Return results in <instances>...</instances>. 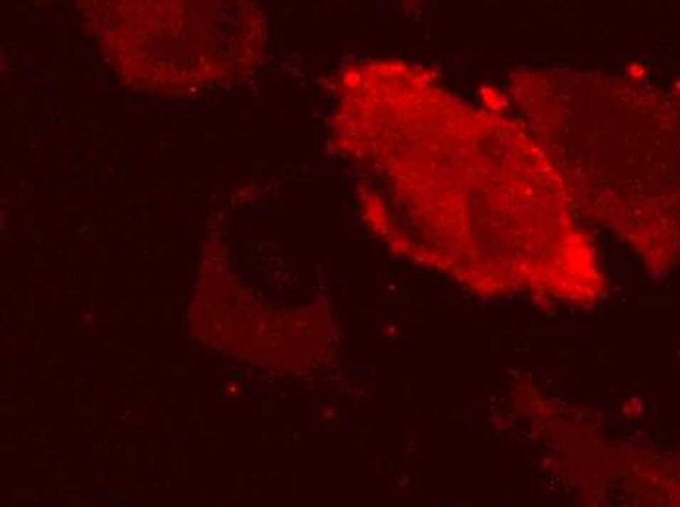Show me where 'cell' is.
Returning a JSON list of instances; mask_svg holds the SVG:
<instances>
[{"mask_svg": "<svg viewBox=\"0 0 680 507\" xmlns=\"http://www.w3.org/2000/svg\"><path fill=\"white\" fill-rule=\"evenodd\" d=\"M110 67L139 90L186 96L229 86L258 67V0H75Z\"/></svg>", "mask_w": 680, "mask_h": 507, "instance_id": "cell-1", "label": "cell"}]
</instances>
